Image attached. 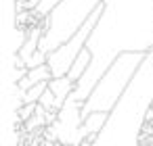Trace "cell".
<instances>
[{
  "mask_svg": "<svg viewBox=\"0 0 153 146\" xmlns=\"http://www.w3.org/2000/svg\"><path fill=\"white\" fill-rule=\"evenodd\" d=\"M86 48L92 52V65L69 96L82 104L120 54L153 50V0H103L101 19Z\"/></svg>",
  "mask_w": 153,
  "mask_h": 146,
  "instance_id": "cell-1",
  "label": "cell"
},
{
  "mask_svg": "<svg viewBox=\"0 0 153 146\" xmlns=\"http://www.w3.org/2000/svg\"><path fill=\"white\" fill-rule=\"evenodd\" d=\"M147 54H143V52H124V54H120L111 63V67L103 73V77L94 86L92 94L84 100L82 119L86 115H90V113H107V115H111L115 111V106L122 102V98L128 92L130 84L134 81V77H136L140 65L145 63Z\"/></svg>",
  "mask_w": 153,
  "mask_h": 146,
  "instance_id": "cell-2",
  "label": "cell"
},
{
  "mask_svg": "<svg viewBox=\"0 0 153 146\" xmlns=\"http://www.w3.org/2000/svg\"><path fill=\"white\" fill-rule=\"evenodd\" d=\"M103 0H63V2L44 17V38L40 42V52L46 56L71 40L78 29L86 23V19L101 7Z\"/></svg>",
  "mask_w": 153,
  "mask_h": 146,
  "instance_id": "cell-3",
  "label": "cell"
},
{
  "mask_svg": "<svg viewBox=\"0 0 153 146\" xmlns=\"http://www.w3.org/2000/svg\"><path fill=\"white\" fill-rule=\"evenodd\" d=\"M101 13H103V2H101V7L86 19V23L78 29V34H76L71 40H67L63 46H59L55 52L48 54L46 65L51 67L53 77H63V75L69 73V69H71L74 63H76V59H78L80 52L86 48V44H88V40H90V36H92L97 23H99V19H101Z\"/></svg>",
  "mask_w": 153,
  "mask_h": 146,
  "instance_id": "cell-4",
  "label": "cell"
},
{
  "mask_svg": "<svg viewBox=\"0 0 153 146\" xmlns=\"http://www.w3.org/2000/svg\"><path fill=\"white\" fill-rule=\"evenodd\" d=\"M76 81H71L67 75H63V77H53L51 81H48V90L55 94V98H57V109L61 111L63 109V104L67 102V98L74 94V90H76Z\"/></svg>",
  "mask_w": 153,
  "mask_h": 146,
  "instance_id": "cell-5",
  "label": "cell"
},
{
  "mask_svg": "<svg viewBox=\"0 0 153 146\" xmlns=\"http://www.w3.org/2000/svg\"><path fill=\"white\" fill-rule=\"evenodd\" d=\"M109 119H111V115H107V113H90V115H86L82 119V138L92 136V134H101L107 127Z\"/></svg>",
  "mask_w": 153,
  "mask_h": 146,
  "instance_id": "cell-6",
  "label": "cell"
},
{
  "mask_svg": "<svg viewBox=\"0 0 153 146\" xmlns=\"http://www.w3.org/2000/svg\"><path fill=\"white\" fill-rule=\"evenodd\" d=\"M63 2V0H42L40 2V7H38V13L42 15V17H46V15H51L59 4Z\"/></svg>",
  "mask_w": 153,
  "mask_h": 146,
  "instance_id": "cell-7",
  "label": "cell"
},
{
  "mask_svg": "<svg viewBox=\"0 0 153 146\" xmlns=\"http://www.w3.org/2000/svg\"><path fill=\"white\" fill-rule=\"evenodd\" d=\"M44 146H57V142H48V140H44Z\"/></svg>",
  "mask_w": 153,
  "mask_h": 146,
  "instance_id": "cell-8",
  "label": "cell"
},
{
  "mask_svg": "<svg viewBox=\"0 0 153 146\" xmlns=\"http://www.w3.org/2000/svg\"><path fill=\"white\" fill-rule=\"evenodd\" d=\"M57 146H74V144H65V142H57Z\"/></svg>",
  "mask_w": 153,
  "mask_h": 146,
  "instance_id": "cell-9",
  "label": "cell"
}]
</instances>
